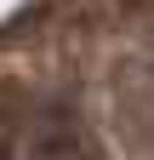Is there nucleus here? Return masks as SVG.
I'll use <instances>...</instances> for the list:
<instances>
[{
	"label": "nucleus",
	"instance_id": "1",
	"mask_svg": "<svg viewBox=\"0 0 154 160\" xmlns=\"http://www.w3.org/2000/svg\"><path fill=\"white\" fill-rule=\"evenodd\" d=\"M23 160H97V143H91V132H86L80 114L57 103V109H46V114L29 126Z\"/></svg>",
	"mask_w": 154,
	"mask_h": 160
},
{
	"label": "nucleus",
	"instance_id": "2",
	"mask_svg": "<svg viewBox=\"0 0 154 160\" xmlns=\"http://www.w3.org/2000/svg\"><path fill=\"white\" fill-rule=\"evenodd\" d=\"M23 154V92L0 80V160Z\"/></svg>",
	"mask_w": 154,
	"mask_h": 160
}]
</instances>
